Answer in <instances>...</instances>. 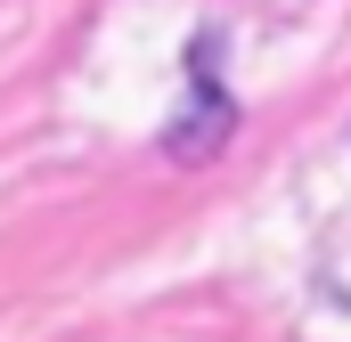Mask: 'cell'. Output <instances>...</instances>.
Segmentation results:
<instances>
[{
  "label": "cell",
  "instance_id": "1",
  "mask_svg": "<svg viewBox=\"0 0 351 342\" xmlns=\"http://www.w3.org/2000/svg\"><path fill=\"white\" fill-rule=\"evenodd\" d=\"M229 122H237V106L221 98V82L204 74V49H196V106L172 122V155H180V163H204V155L229 139Z\"/></svg>",
  "mask_w": 351,
  "mask_h": 342
}]
</instances>
